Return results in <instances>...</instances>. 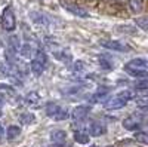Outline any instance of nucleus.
Segmentation results:
<instances>
[{"mask_svg":"<svg viewBox=\"0 0 148 147\" xmlns=\"http://www.w3.org/2000/svg\"><path fill=\"white\" fill-rule=\"evenodd\" d=\"M59 5L62 6L67 12H70L71 15L74 17H80V18H88L89 17V12L84 10L82 6H79L77 3L71 2V0H59Z\"/></svg>","mask_w":148,"mask_h":147,"instance_id":"1","label":"nucleus"},{"mask_svg":"<svg viewBox=\"0 0 148 147\" xmlns=\"http://www.w3.org/2000/svg\"><path fill=\"white\" fill-rule=\"evenodd\" d=\"M2 27L6 31H14L16 27V19H15L14 10H12L10 6L5 8L3 14H2Z\"/></svg>","mask_w":148,"mask_h":147,"instance_id":"2","label":"nucleus"},{"mask_svg":"<svg viewBox=\"0 0 148 147\" xmlns=\"http://www.w3.org/2000/svg\"><path fill=\"white\" fill-rule=\"evenodd\" d=\"M144 124V117L142 116H138V115H132L129 117H126L123 120V128L127 129V131H136L142 126Z\"/></svg>","mask_w":148,"mask_h":147,"instance_id":"3","label":"nucleus"},{"mask_svg":"<svg viewBox=\"0 0 148 147\" xmlns=\"http://www.w3.org/2000/svg\"><path fill=\"white\" fill-rule=\"evenodd\" d=\"M90 113V106H77L71 112V119L74 122H83Z\"/></svg>","mask_w":148,"mask_h":147,"instance_id":"4","label":"nucleus"},{"mask_svg":"<svg viewBox=\"0 0 148 147\" xmlns=\"http://www.w3.org/2000/svg\"><path fill=\"white\" fill-rule=\"evenodd\" d=\"M126 104H127V101L125 98H121L120 95H116L113 98H110V100H107L104 103V107L107 110H119V108H123Z\"/></svg>","mask_w":148,"mask_h":147,"instance_id":"5","label":"nucleus"},{"mask_svg":"<svg viewBox=\"0 0 148 147\" xmlns=\"http://www.w3.org/2000/svg\"><path fill=\"white\" fill-rule=\"evenodd\" d=\"M101 46L111 49V51H117V52H126L129 51V46H126L125 43H121L119 40H101Z\"/></svg>","mask_w":148,"mask_h":147,"instance_id":"6","label":"nucleus"},{"mask_svg":"<svg viewBox=\"0 0 148 147\" xmlns=\"http://www.w3.org/2000/svg\"><path fill=\"white\" fill-rule=\"evenodd\" d=\"M107 97H108V91L107 89H99L98 92H95V94H92L89 98H88V101L90 103V104H98V103H105L107 101Z\"/></svg>","mask_w":148,"mask_h":147,"instance_id":"7","label":"nucleus"},{"mask_svg":"<svg viewBox=\"0 0 148 147\" xmlns=\"http://www.w3.org/2000/svg\"><path fill=\"white\" fill-rule=\"evenodd\" d=\"M88 134L92 137H99L102 134H105V126L98 124V122H92V124L88 125Z\"/></svg>","mask_w":148,"mask_h":147,"instance_id":"8","label":"nucleus"},{"mask_svg":"<svg viewBox=\"0 0 148 147\" xmlns=\"http://www.w3.org/2000/svg\"><path fill=\"white\" fill-rule=\"evenodd\" d=\"M126 67H130V68H142V70H148V59H144V58H133V59H130L129 63L126 64Z\"/></svg>","mask_w":148,"mask_h":147,"instance_id":"9","label":"nucleus"},{"mask_svg":"<svg viewBox=\"0 0 148 147\" xmlns=\"http://www.w3.org/2000/svg\"><path fill=\"white\" fill-rule=\"evenodd\" d=\"M65 138H67L65 131L56 129V131H52L51 132V140H52L53 144H64L65 143Z\"/></svg>","mask_w":148,"mask_h":147,"instance_id":"10","label":"nucleus"},{"mask_svg":"<svg viewBox=\"0 0 148 147\" xmlns=\"http://www.w3.org/2000/svg\"><path fill=\"white\" fill-rule=\"evenodd\" d=\"M125 71L127 75L138 77V79H148V70H142V68H130V67H125Z\"/></svg>","mask_w":148,"mask_h":147,"instance_id":"11","label":"nucleus"},{"mask_svg":"<svg viewBox=\"0 0 148 147\" xmlns=\"http://www.w3.org/2000/svg\"><path fill=\"white\" fill-rule=\"evenodd\" d=\"M89 134H86L83 131H76L74 132V141L79 144H89Z\"/></svg>","mask_w":148,"mask_h":147,"instance_id":"12","label":"nucleus"},{"mask_svg":"<svg viewBox=\"0 0 148 147\" xmlns=\"http://www.w3.org/2000/svg\"><path fill=\"white\" fill-rule=\"evenodd\" d=\"M19 135H21V128L16 126V125H10V126L8 128V131H6V137H8L9 140H15V138H18Z\"/></svg>","mask_w":148,"mask_h":147,"instance_id":"13","label":"nucleus"},{"mask_svg":"<svg viewBox=\"0 0 148 147\" xmlns=\"http://www.w3.org/2000/svg\"><path fill=\"white\" fill-rule=\"evenodd\" d=\"M30 68H31V71H33V75H36V76H40L42 73L45 71V64L39 63L37 59H33V61H31V66H30Z\"/></svg>","mask_w":148,"mask_h":147,"instance_id":"14","label":"nucleus"},{"mask_svg":"<svg viewBox=\"0 0 148 147\" xmlns=\"http://www.w3.org/2000/svg\"><path fill=\"white\" fill-rule=\"evenodd\" d=\"M45 110H46V115L47 116H51V117H53L58 112H59V106L56 104V103H47L46 104V107H45Z\"/></svg>","mask_w":148,"mask_h":147,"instance_id":"15","label":"nucleus"},{"mask_svg":"<svg viewBox=\"0 0 148 147\" xmlns=\"http://www.w3.org/2000/svg\"><path fill=\"white\" fill-rule=\"evenodd\" d=\"M25 103L30 104V106H36L37 103H40V95L37 94V92H30L27 97H25Z\"/></svg>","mask_w":148,"mask_h":147,"instance_id":"16","label":"nucleus"},{"mask_svg":"<svg viewBox=\"0 0 148 147\" xmlns=\"http://www.w3.org/2000/svg\"><path fill=\"white\" fill-rule=\"evenodd\" d=\"M135 24H136L141 30L148 31V17H138V18H135Z\"/></svg>","mask_w":148,"mask_h":147,"instance_id":"17","label":"nucleus"},{"mask_svg":"<svg viewBox=\"0 0 148 147\" xmlns=\"http://www.w3.org/2000/svg\"><path fill=\"white\" fill-rule=\"evenodd\" d=\"M19 120H21V124L28 125V124H33V122L36 120V117L33 115H30V113H24V115L19 116Z\"/></svg>","mask_w":148,"mask_h":147,"instance_id":"18","label":"nucleus"},{"mask_svg":"<svg viewBox=\"0 0 148 147\" xmlns=\"http://www.w3.org/2000/svg\"><path fill=\"white\" fill-rule=\"evenodd\" d=\"M0 94H5V95H14L15 94V89L9 86L6 83H0Z\"/></svg>","mask_w":148,"mask_h":147,"instance_id":"19","label":"nucleus"},{"mask_svg":"<svg viewBox=\"0 0 148 147\" xmlns=\"http://www.w3.org/2000/svg\"><path fill=\"white\" fill-rule=\"evenodd\" d=\"M135 140H136L138 143H142V144L148 146V132H138V134H135Z\"/></svg>","mask_w":148,"mask_h":147,"instance_id":"20","label":"nucleus"},{"mask_svg":"<svg viewBox=\"0 0 148 147\" xmlns=\"http://www.w3.org/2000/svg\"><path fill=\"white\" fill-rule=\"evenodd\" d=\"M55 58L59 59V61H64V63H68V61H71V55L67 54V52H55Z\"/></svg>","mask_w":148,"mask_h":147,"instance_id":"21","label":"nucleus"},{"mask_svg":"<svg viewBox=\"0 0 148 147\" xmlns=\"http://www.w3.org/2000/svg\"><path fill=\"white\" fill-rule=\"evenodd\" d=\"M70 116H71V115H68V112H67V110H62V108H61L59 112H58V113L53 116V119L59 122V120H65V119H68Z\"/></svg>","mask_w":148,"mask_h":147,"instance_id":"22","label":"nucleus"},{"mask_svg":"<svg viewBox=\"0 0 148 147\" xmlns=\"http://www.w3.org/2000/svg\"><path fill=\"white\" fill-rule=\"evenodd\" d=\"M119 95H120L121 98H125L126 101H130V100H133V98H136V95H135L133 91H121Z\"/></svg>","mask_w":148,"mask_h":147,"instance_id":"23","label":"nucleus"},{"mask_svg":"<svg viewBox=\"0 0 148 147\" xmlns=\"http://www.w3.org/2000/svg\"><path fill=\"white\" fill-rule=\"evenodd\" d=\"M135 88L141 89V91H147L148 89V79H142V80L136 82V83H135Z\"/></svg>","mask_w":148,"mask_h":147,"instance_id":"24","label":"nucleus"},{"mask_svg":"<svg viewBox=\"0 0 148 147\" xmlns=\"http://www.w3.org/2000/svg\"><path fill=\"white\" fill-rule=\"evenodd\" d=\"M34 59H37V61H39V63H42V64H46L47 57H46V54H45L43 51H40V49H39V51L36 52V58H34Z\"/></svg>","mask_w":148,"mask_h":147,"instance_id":"25","label":"nucleus"},{"mask_svg":"<svg viewBox=\"0 0 148 147\" xmlns=\"http://www.w3.org/2000/svg\"><path fill=\"white\" fill-rule=\"evenodd\" d=\"M19 54H21L22 57H30V55H31V48H30L28 45H22V46L19 48Z\"/></svg>","mask_w":148,"mask_h":147,"instance_id":"26","label":"nucleus"},{"mask_svg":"<svg viewBox=\"0 0 148 147\" xmlns=\"http://www.w3.org/2000/svg\"><path fill=\"white\" fill-rule=\"evenodd\" d=\"M136 101H138L139 106H148V94L141 95V97H136Z\"/></svg>","mask_w":148,"mask_h":147,"instance_id":"27","label":"nucleus"},{"mask_svg":"<svg viewBox=\"0 0 148 147\" xmlns=\"http://www.w3.org/2000/svg\"><path fill=\"white\" fill-rule=\"evenodd\" d=\"M83 68H84V64L82 63V61H76V63H74V71L76 73L83 71Z\"/></svg>","mask_w":148,"mask_h":147,"instance_id":"28","label":"nucleus"},{"mask_svg":"<svg viewBox=\"0 0 148 147\" xmlns=\"http://www.w3.org/2000/svg\"><path fill=\"white\" fill-rule=\"evenodd\" d=\"M101 66H102V68H105V70H111V68H113L107 59H101Z\"/></svg>","mask_w":148,"mask_h":147,"instance_id":"29","label":"nucleus"},{"mask_svg":"<svg viewBox=\"0 0 148 147\" xmlns=\"http://www.w3.org/2000/svg\"><path fill=\"white\" fill-rule=\"evenodd\" d=\"M117 3H120V5H123V3H126V2H129V0H116Z\"/></svg>","mask_w":148,"mask_h":147,"instance_id":"30","label":"nucleus"},{"mask_svg":"<svg viewBox=\"0 0 148 147\" xmlns=\"http://www.w3.org/2000/svg\"><path fill=\"white\" fill-rule=\"evenodd\" d=\"M2 137H3V128L0 126V140H2Z\"/></svg>","mask_w":148,"mask_h":147,"instance_id":"31","label":"nucleus"},{"mask_svg":"<svg viewBox=\"0 0 148 147\" xmlns=\"http://www.w3.org/2000/svg\"><path fill=\"white\" fill-rule=\"evenodd\" d=\"M2 104H3V103H2V98H0V107H2Z\"/></svg>","mask_w":148,"mask_h":147,"instance_id":"32","label":"nucleus"},{"mask_svg":"<svg viewBox=\"0 0 148 147\" xmlns=\"http://www.w3.org/2000/svg\"><path fill=\"white\" fill-rule=\"evenodd\" d=\"M0 116H2V112H0Z\"/></svg>","mask_w":148,"mask_h":147,"instance_id":"33","label":"nucleus"},{"mask_svg":"<svg viewBox=\"0 0 148 147\" xmlns=\"http://www.w3.org/2000/svg\"><path fill=\"white\" fill-rule=\"evenodd\" d=\"M92 147H96V146H92Z\"/></svg>","mask_w":148,"mask_h":147,"instance_id":"34","label":"nucleus"}]
</instances>
